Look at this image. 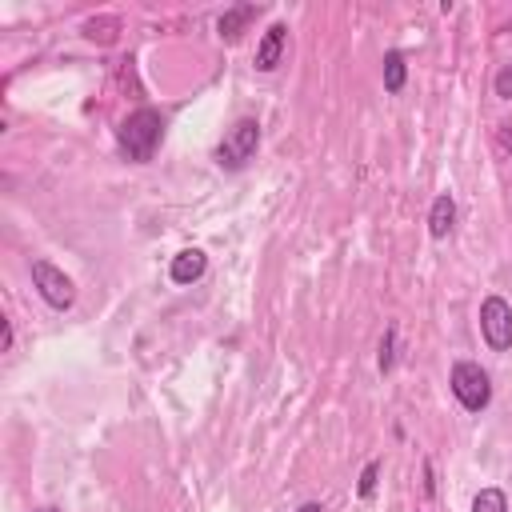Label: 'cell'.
Masks as SVG:
<instances>
[{
    "instance_id": "6da1fadb",
    "label": "cell",
    "mask_w": 512,
    "mask_h": 512,
    "mask_svg": "<svg viewBox=\"0 0 512 512\" xmlns=\"http://www.w3.org/2000/svg\"><path fill=\"white\" fill-rule=\"evenodd\" d=\"M116 140H120V152L136 164H148L164 140V116L156 108H136L120 120L116 128Z\"/></svg>"
},
{
    "instance_id": "7a4b0ae2",
    "label": "cell",
    "mask_w": 512,
    "mask_h": 512,
    "mask_svg": "<svg viewBox=\"0 0 512 512\" xmlns=\"http://www.w3.org/2000/svg\"><path fill=\"white\" fill-rule=\"evenodd\" d=\"M256 144H260V124H256L252 116H240V120L224 132V140H220V148H216V164L228 168V172H240V168L256 156Z\"/></svg>"
},
{
    "instance_id": "3957f363",
    "label": "cell",
    "mask_w": 512,
    "mask_h": 512,
    "mask_svg": "<svg viewBox=\"0 0 512 512\" xmlns=\"http://www.w3.org/2000/svg\"><path fill=\"white\" fill-rule=\"evenodd\" d=\"M448 384H452V396H456L468 412H484V408H488V400H492L488 372H484L476 360H456V364H452Z\"/></svg>"
},
{
    "instance_id": "277c9868",
    "label": "cell",
    "mask_w": 512,
    "mask_h": 512,
    "mask_svg": "<svg viewBox=\"0 0 512 512\" xmlns=\"http://www.w3.org/2000/svg\"><path fill=\"white\" fill-rule=\"evenodd\" d=\"M480 332H484L492 352H508L512 348V304L504 296H488L480 304Z\"/></svg>"
},
{
    "instance_id": "5b68a950",
    "label": "cell",
    "mask_w": 512,
    "mask_h": 512,
    "mask_svg": "<svg viewBox=\"0 0 512 512\" xmlns=\"http://www.w3.org/2000/svg\"><path fill=\"white\" fill-rule=\"evenodd\" d=\"M32 284H36V292L44 296V304H52V308H72V300H76V284L56 268V264H48V260H32Z\"/></svg>"
},
{
    "instance_id": "8992f818",
    "label": "cell",
    "mask_w": 512,
    "mask_h": 512,
    "mask_svg": "<svg viewBox=\"0 0 512 512\" xmlns=\"http://www.w3.org/2000/svg\"><path fill=\"white\" fill-rule=\"evenodd\" d=\"M284 40H288V28H284V24H272V28L260 36V44H256V72H272V68L280 64Z\"/></svg>"
},
{
    "instance_id": "52a82bcc",
    "label": "cell",
    "mask_w": 512,
    "mask_h": 512,
    "mask_svg": "<svg viewBox=\"0 0 512 512\" xmlns=\"http://www.w3.org/2000/svg\"><path fill=\"white\" fill-rule=\"evenodd\" d=\"M204 268H208V256L200 248H184V252L172 256L168 276H172V284H196L204 276Z\"/></svg>"
},
{
    "instance_id": "ba28073f",
    "label": "cell",
    "mask_w": 512,
    "mask_h": 512,
    "mask_svg": "<svg viewBox=\"0 0 512 512\" xmlns=\"http://www.w3.org/2000/svg\"><path fill=\"white\" fill-rule=\"evenodd\" d=\"M452 220H456V204H452L448 192H440V196L432 200V208H428V232H432L436 240H444V236L452 232Z\"/></svg>"
},
{
    "instance_id": "9c48e42d",
    "label": "cell",
    "mask_w": 512,
    "mask_h": 512,
    "mask_svg": "<svg viewBox=\"0 0 512 512\" xmlns=\"http://www.w3.org/2000/svg\"><path fill=\"white\" fill-rule=\"evenodd\" d=\"M256 12H260L256 4H236V8H228V12L220 16V24H216V28H220V40H240L244 24L256 20Z\"/></svg>"
},
{
    "instance_id": "30bf717a",
    "label": "cell",
    "mask_w": 512,
    "mask_h": 512,
    "mask_svg": "<svg viewBox=\"0 0 512 512\" xmlns=\"http://www.w3.org/2000/svg\"><path fill=\"white\" fill-rule=\"evenodd\" d=\"M404 76H408L404 56H400V52H388V56H384V88H388V92H400V88H404Z\"/></svg>"
},
{
    "instance_id": "8fae6325",
    "label": "cell",
    "mask_w": 512,
    "mask_h": 512,
    "mask_svg": "<svg viewBox=\"0 0 512 512\" xmlns=\"http://www.w3.org/2000/svg\"><path fill=\"white\" fill-rule=\"evenodd\" d=\"M472 512H508V496L500 488H480L472 500Z\"/></svg>"
},
{
    "instance_id": "7c38bea8",
    "label": "cell",
    "mask_w": 512,
    "mask_h": 512,
    "mask_svg": "<svg viewBox=\"0 0 512 512\" xmlns=\"http://www.w3.org/2000/svg\"><path fill=\"white\" fill-rule=\"evenodd\" d=\"M116 28H120V20L116 16H104V20H88L84 24V36L88 40H100V44H112L116 40Z\"/></svg>"
},
{
    "instance_id": "4fadbf2b",
    "label": "cell",
    "mask_w": 512,
    "mask_h": 512,
    "mask_svg": "<svg viewBox=\"0 0 512 512\" xmlns=\"http://www.w3.org/2000/svg\"><path fill=\"white\" fill-rule=\"evenodd\" d=\"M392 344H396V328H388V332H384V340H380V356H376L380 372H388V368H392Z\"/></svg>"
},
{
    "instance_id": "5bb4252c",
    "label": "cell",
    "mask_w": 512,
    "mask_h": 512,
    "mask_svg": "<svg viewBox=\"0 0 512 512\" xmlns=\"http://www.w3.org/2000/svg\"><path fill=\"white\" fill-rule=\"evenodd\" d=\"M376 476H380V464H364V472H360V496L364 500L376 492Z\"/></svg>"
},
{
    "instance_id": "9a60e30c",
    "label": "cell",
    "mask_w": 512,
    "mask_h": 512,
    "mask_svg": "<svg viewBox=\"0 0 512 512\" xmlns=\"http://www.w3.org/2000/svg\"><path fill=\"white\" fill-rule=\"evenodd\" d=\"M496 96L512 100V64H504V68L496 72Z\"/></svg>"
},
{
    "instance_id": "2e32d148",
    "label": "cell",
    "mask_w": 512,
    "mask_h": 512,
    "mask_svg": "<svg viewBox=\"0 0 512 512\" xmlns=\"http://www.w3.org/2000/svg\"><path fill=\"white\" fill-rule=\"evenodd\" d=\"M4 352H12V324L4 320Z\"/></svg>"
},
{
    "instance_id": "e0dca14e",
    "label": "cell",
    "mask_w": 512,
    "mask_h": 512,
    "mask_svg": "<svg viewBox=\"0 0 512 512\" xmlns=\"http://www.w3.org/2000/svg\"><path fill=\"white\" fill-rule=\"evenodd\" d=\"M296 512H324V508H320V504H316V500H308V504H300V508H296Z\"/></svg>"
},
{
    "instance_id": "ac0fdd59",
    "label": "cell",
    "mask_w": 512,
    "mask_h": 512,
    "mask_svg": "<svg viewBox=\"0 0 512 512\" xmlns=\"http://www.w3.org/2000/svg\"><path fill=\"white\" fill-rule=\"evenodd\" d=\"M504 144H508V148H512V132H508V136H504Z\"/></svg>"
},
{
    "instance_id": "d6986e66",
    "label": "cell",
    "mask_w": 512,
    "mask_h": 512,
    "mask_svg": "<svg viewBox=\"0 0 512 512\" xmlns=\"http://www.w3.org/2000/svg\"><path fill=\"white\" fill-rule=\"evenodd\" d=\"M44 512H52V508H44Z\"/></svg>"
}]
</instances>
